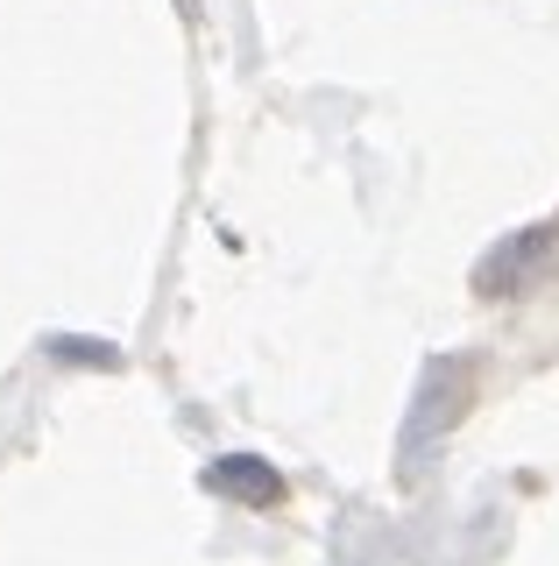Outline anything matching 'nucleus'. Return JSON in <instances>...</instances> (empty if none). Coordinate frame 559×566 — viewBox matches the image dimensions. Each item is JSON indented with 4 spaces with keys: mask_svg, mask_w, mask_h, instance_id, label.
Here are the masks:
<instances>
[{
    "mask_svg": "<svg viewBox=\"0 0 559 566\" xmlns=\"http://www.w3.org/2000/svg\"><path fill=\"white\" fill-rule=\"evenodd\" d=\"M559 255V227H531V234H517L510 248H496V255L482 262L475 270V283L488 297H503V291H524V283H531L538 270H546V262Z\"/></svg>",
    "mask_w": 559,
    "mask_h": 566,
    "instance_id": "nucleus-1",
    "label": "nucleus"
},
{
    "mask_svg": "<svg viewBox=\"0 0 559 566\" xmlns=\"http://www.w3.org/2000/svg\"><path fill=\"white\" fill-rule=\"evenodd\" d=\"M205 489L213 495H234V503H249V510H270V503H284V482H276V468H262L255 453H226L205 468Z\"/></svg>",
    "mask_w": 559,
    "mask_h": 566,
    "instance_id": "nucleus-2",
    "label": "nucleus"
},
{
    "mask_svg": "<svg viewBox=\"0 0 559 566\" xmlns=\"http://www.w3.org/2000/svg\"><path fill=\"white\" fill-rule=\"evenodd\" d=\"M57 354H72V361H99V368H114L120 354L114 347H99V340H57Z\"/></svg>",
    "mask_w": 559,
    "mask_h": 566,
    "instance_id": "nucleus-3",
    "label": "nucleus"
}]
</instances>
